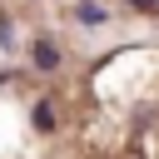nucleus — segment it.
<instances>
[{"mask_svg": "<svg viewBox=\"0 0 159 159\" xmlns=\"http://www.w3.org/2000/svg\"><path fill=\"white\" fill-rule=\"evenodd\" d=\"M35 70H60V50H55L50 40L35 45Z\"/></svg>", "mask_w": 159, "mask_h": 159, "instance_id": "obj_1", "label": "nucleus"}, {"mask_svg": "<svg viewBox=\"0 0 159 159\" xmlns=\"http://www.w3.org/2000/svg\"><path fill=\"white\" fill-rule=\"evenodd\" d=\"M35 129H55V109L50 104H35Z\"/></svg>", "mask_w": 159, "mask_h": 159, "instance_id": "obj_2", "label": "nucleus"}, {"mask_svg": "<svg viewBox=\"0 0 159 159\" xmlns=\"http://www.w3.org/2000/svg\"><path fill=\"white\" fill-rule=\"evenodd\" d=\"M80 20H84V25H99L104 10H99V5H80Z\"/></svg>", "mask_w": 159, "mask_h": 159, "instance_id": "obj_3", "label": "nucleus"}, {"mask_svg": "<svg viewBox=\"0 0 159 159\" xmlns=\"http://www.w3.org/2000/svg\"><path fill=\"white\" fill-rule=\"evenodd\" d=\"M134 10H159V0H129Z\"/></svg>", "mask_w": 159, "mask_h": 159, "instance_id": "obj_4", "label": "nucleus"}]
</instances>
